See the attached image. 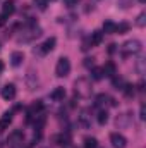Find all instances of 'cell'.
I'll list each match as a JSON object with an SVG mask.
<instances>
[{"label": "cell", "mask_w": 146, "mask_h": 148, "mask_svg": "<svg viewBox=\"0 0 146 148\" xmlns=\"http://www.w3.org/2000/svg\"><path fill=\"white\" fill-rule=\"evenodd\" d=\"M139 50H141V41H138V40H129V41H126L122 45V55L124 57H129L132 53H138Z\"/></svg>", "instance_id": "6da1fadb"}, {"label": "cell", "mask_w": 146, "mask_h": 148, "mask_svg": "<svg viewBox=\"0 0 146 148\" xmlns=\"http://www.w3.org/2000/svg\"><path fill=\"white\" fill-rule=\"evenodd\" d=\"M69 73H71V62H69V59L67 57H60L59 62H57V66H55V74L59 77H65Z\"/></svg>", "instance_id": "7a4b0ae2"}, {"label": "cell", "mask_w": 146, "mask_h": 148, "mask_svg": "<svg viewBox=\"0 0 146 148\" xmlns=\"http://www.w3.org/2000/svg\"><path fill=\"white\" fill-rule=\"evenodd\" d=\"M24 145V134L21 131H14L9 136V147L10 148H23Z\"/></svg>", "instance_id": "3957f363"}, {"label": "cell", "mask_w": 146, "mask_h": 148, "mask_svg": "<svg viewBox=\"0 0 146 148\" xmlns=\"http://www.w3.org/2000/svg\"><path fill=\"white\" fill-rule=\"evenodd\" d=\"M55 43H57V40H55L53 36H52V38H48V40H45V43H43V45H40L38 48H35V53L45 55V53L52 52V50L55 48Z\"/></svg>", "instance_id": "277c9868"}, {"label": "cell", "mask_w": 146, "mask_h": 148, "mask_svg": "<svg viewBox=\"0 0 146 148\" xmlns=\"http://www.w3.org/2000/svg\"><path fill=\"white\" fill-rule=\"evenodd\" d=\"M16 93H17V90H16V84H12V83L5 84V86L2 88V98L7 100V102L14 100V98H16Z\"/></svg>", "instance_id": "5b68a950"}, {"label": "cell", "mask_w": 146, "mask_h": 148, "mask_svg": "<svg viewBox=\"0 0 146 148\" xmlns=\"http://www.w3.org/2000/svg\"><path fill=\"white\" fill-rule=\"evenodd\" d=\"M110 143H112L113 148H126L127 147L126 136H122V134H119V133H112V134H110Z\"/></svg>", "instance_id": "8992f818"}, {"label": "cell", "mask_w": 146, "mask_h": 148, "mask_svg": "<svg viewBox=\"0 0 146 148\" xmlns=\"http://www.w3.org/2000/svg\"><path fill=\"white\" fill-rule=\"evenodd\" d=\"M76 93H79L81 97H88V95L91 93V90H89L86 79H79V81L76 83Z\"/></svg>", "instance_id": "52a82bcc"}, {"label": "cell", "mask_w": 146, "mask_h": 148, "mask_svg": "<svg viewBox=\"0 0 146 148\" xmlns=\"http://www.w3.org/2000/svg\"><path fill=\"white\" fill-rule=\"evenodd\" d=\"M10 122H12V112H3V115L0 117V133L9 129Z\"/></svg>", "instance_id": "ba28073f"}, {"label": "cell", "mask_w": 146, "mask_h": 148, "mask_svg": "<svg viewBox=\"0 0 146 148\" xmlns=\"http://www.w3.org/2000/svg\"><path fill=\"white\" fill-rule=\"evenodd\" d=\"M79 124L83 127H89L91 126V115H89L88 110H81V114H79Z\"/></svg>", "instance_id": "9c48e42d"}, {"label": "cell", "mask_w": 146, "mask_h": 148, "mask_svg": "<svg viewBox=\"0 0 146 148\" xmlns=\"http://www.w3.org/2000/svg\"><path fill=\"white\" fill-rule=\"evenodd\" d=\"M16 12V7H14V3L12 2H5L3 5H2V16L7 19V17H10L12 14Z\"/></svg>", "instance_id": "30bf717a"}, {"label": "cell", "mask_w": 146, "mask_h": 148, "mask_svg": "<svg viewBox=\"0 0 146 148\" xmlns=\"http://www.w3.org/2000/svg\"><path fill=\"white\" fill-rule=\"evenodd\" d=\"M23 60H24V53H23V52H12V55H10V64H12L14 67L21 66Z\"/></svg>", "instance_id": "8fae6325"}, {"label": "cell", "mask_w": 146, "mask_h": 148, "mask_svg": "<svg viewBox=\"0 0 146 148\" xmlns=\"http://www.w3.org/2000/svg\"><path fill=\"white\" fill-rule=\"evenodd\" d=\"M52 100L53 102H60V100H64V97H65V90L62 88V86H57L53 91H52Z\"/></svg>", "instance_id": "7c38bea8"}, {"label": "cell", "mask_w": 146, "mask_h": 148, "mask_svg": "<svg viewBox=\"0 0 146 148\" xmlns=\"http://www.w3.org/2000/svg\"><path fill=\"white\" fill-rule=\"evenodd\" d=\"M102 41H103V31H93V33H91V36H89V43H91V45L98 47Z\"/></svg>", "instance_id": "4fadbf2b"}, {"label": "cell", "mask_w": 146, "mask_h": 148, "mask_svg": "<svg viewBox=\"0 0 146 148\" xmlns=\"http://www.w3.org/2000/svg\"><path fill=\"white\" fill-rule=\"evenodd\" d=\"M102 73H103V76H107V77H113L115 76V64L113 62H107L102 67Z\"/></svg>", "instance_id": "5bb4252c"}, {"label": "cell", "mask_w": 146, "mask_h": 148, "mask_svg": "<svg viewBox=\"0 0 146 148\" xmlns=\"http://www.w3.org/2000/svg\"><path fill=\"white\" fill-rule=\"evenodd\" d=\"M108 100H110L108 97H107L105 93H102V95H98V97L95 98V105H96V107H105Z\"/></svg>", "instance_id": "9a60e30c"}, {"label": "cell", "mask_w": 146, "mask_h": 148, "mask_svg": "<svg viewBox=\"0 0 146 148\" xmlns=\"http://www.w3.org/2000/svg\"><path fill=\"white\" fill-rule=\"evenodd\" d=\"M117 126H119V127H126V126H129V114H122V115H119V117H117Z\"/></svg>", "instance_id": "2e32d148"}, {"label": "cell", "mask_w": 146, "mask_h": 148, "mask_svg": "<svg viewBox=\"0 0 146 148\" xmlns=\"http://www.w3.org/2000/svg\"><path fill=\"white\" fill-rule=\"evenodd\" d=\"M96 121H98V124H107L108 122V112L107 110H100L98 112V117H96Z\"/></svg>", "instance_id": "e0dca14e"}, {"label": "cell", "mask_w": 146, "mask_h": 148, "mask_svg": "<svg viewBox=\"0 0 146 148\" xmlns=\"http://www.w3.org/2000/svg\"><path fill=\"white\" fill-rule=\"evenodd\" d=\"M103 33H108V35L115 33V23H112V21H105V23H103Z\"/></svg>", "instance_id": "ac0fdd59"}, {"label": "cell", "mask_w": 146, "mask_h": 148, "mask_svg": "<svg viewBox=\"0 0 146 148\" xmlns=\"http://www.w3.org/2000/svg\"><path fill=\"white\" fill-rule=\"evenodd\" d=\"M83 148H98V140L96 138H86Z\"/></svg>", "instance_id": "d6986e66"}, {"label": "cell", "mask_w": 146, "mask_h": 148, "mask_svg": "<svg viewBox=\"0 0 146 148\" xmlns=\"http://www.w3.org/2000/svg\"><path fill=\"white\" fill-rule=\"evenodd\" d=\"M91 77H93L95 81H100V79L103 77V73H102V67H93V71H91Z\"/></svg>", "instance_id": "ffe728a7"}, {"label": "cell", "mask_w": 146, "mask_h": 148, "mask_svg": "<svg viewBox=\"0 0 146 148\" xmlns=\"http://www.w3.org/2000/svg\"><path fill=\"white\" fill-rule=\"evenodd\" d=\"M129 31V24L127 23H122V24H115V33H127Z\"/></svg>", "instance_id": "44dd1931"}, {"label": "cell", "mask_w": 146, "mask_h": 148, "mask_svg": "<svg viewBox=\"0 0 146 148\" xmlns=\"http://www.w3.org/2000/svg\"><path fill=\"white\" fill-rule=\"evenodd\" d=\"M33 2H35V5H36L40 10H45L46 5H48V0H33Z\"/></svg>", "instance_id": "7402d4cb"}, {"label": "cell", "mask_w": 146, "mask_h": 148, "mask_svg": "<svg viewBox=\"0 0 146 148\" xmlns=\"http://www.w3.org/2000/svg\"><path fill=\"white\" fill-rule=\"evenodd\" d=\"M136 24H138V26H141V28L146 24V14H145V12H141V14L138 16V19H136Z\"/></svg>", "instance_id": "603a6c76"}, {"label": "cell", "mask_w": 146, "mask_h": 148, "mask_svg": "<svg viewBox=\"0 0 146 148\" xmlns=\"http://www.w3.org/2000/svg\"><path fill=\"white\" fill-rule=\"evenodd\" d=\"M122 90H124L126 97H132V95H134V86H131V84H126Z\"/></svg>", "instance_id": "cb8c5ba5"}, {"label": "cell", "mask_w": 146, "mask_h": 148, "mask_svg": "<svg viewBox=\"0 0 146 148\" xmlns=\"http://www.w3.org/2000/svg\"><path fill=\"white\" fill-rule=\"evenodd\" d=\"M143 64H145V59H139V60H138V73H139V74L145 73V69H143Z\"/></svg>", "instance_id": "d4e9b609"}, {"label": "cell", "mask_w": 146, "mask_h": 148, "mask_svg": "<svg viewBox=\"0 0 146 148\" xmlns=\"http://www.w3.org/2000/svg\"><path fill=\"white\" fill-rule=\"evenodd\" d=\"M77 2H79V0H64V3H65L67 7H74Z\"/></svg>", "instance_id": "484cf974"}, {"label": "cell", "mask_w": 146, "mask_h": 148, "mask_svg": "<svg viewBox=\"0 0 146 148\" xmlns=\"http://www.w3.org/2000/svg\"><path fill=\"white\" fill-rule=\"evenodd\" d=\"M119 5L126 9V7H129V0H119Z\"/></svg>", "instance_id": "4316f807"}, {"label": "cell", "mask_w": 146, "mask_h": 148, "mask_svg": "<svg viewBox=\"0 0 146 148\" xmlns=\"http://www.w3.org/2000/svg\"><path fill=\"white\" fill-rule=\"evenodd\" d=\"M139 117H141V119H145V117H146V110H145V105H141V112H139Z\"/></svg>", "instance_id": "83f0119b"}, {"label": "cell", "mask_w": 146, "mask_h": 148, "mask_svg": "<svg viewBox=\"0 0 146 148\" xmlns=\"http://www.w3.org/2000/svg\"><path fill=\"white\" fill-rule=\"evenodd\" d=\"M3 24H5V17L0 14V26H3Z\"/></svg>", "instance_id": "f1b7e54d"}, {"label": "cell", "mask_w": 146, "mask_h": 148, "mask_svg": "<svg viewBox=\"0 0 146 148\" xmlns=\"http://www.w3.org/2000/svg\"><path fill=\"white\" fill-rule=\"evenodd\" d=\"M2 71H3V62L0 60V73H2Z\"/></svg>", "instance_id": "f546056e"}, {"label": "cell", "mask_w": 146, "mask_h": 148, "mask_svg": "<svg viewBox=\"0 0 146 148\" xmlns=\"http://www.w3.org/2000/svg\"><path fill=\"white\" fill-rule=\"evenodd\" d=\"M138 2H139V3H145L146 0H138Z\"/></svg>", "instance_id": "4dcf8cb0"}]
</instances>
